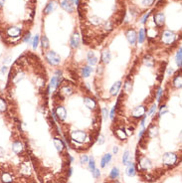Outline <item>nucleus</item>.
<instances>
[{"instance_id": "1", "label": "nucleus", "mask_w": 182, "mask_h": 183, "mask_svg": "<svg viewBox=\"0 0 182 183\" xmlns=\"http://www.w3.org/2000/svg\"><path fill=\"white\" fill-rule=\"evenodd\" d=\"M45 58L47 62L52 66H58L61 63V57L55 51H48L45 54Z\"/></svg>"}, {"instance_id": "2", "label": "nucleus", "mask_w": 182, "mask_h": 183, "mask_svg": "<svg viewBox=\"0 0 182 183\" xmlns=\"http://www.w3.org/2000/svg\"><path fill=\"white\" fill-rule=\"evenodd\" d=\"M178 160V157L173 152H165L162 156V163L165 166H172L175 165Z\"/></svg>"}, {"instance_id": "3", "label": "nucleus", "mask_w": 182, "mask_h": 183, "mask_svg": "<svg viewBox=\"0 0 182 183\" xmlns=\"http://www.w3.org/2000/svg\"><path fill=\"white\" fill-rule=\"evenodd\" d=\"M175 39H176V36H175V34L173 32H171V31L169 30H166L164 31V32L162 33L161 35V40L162 42L164 43L165 45H171L174 43Z\"/></svg>"}, {"instance_id": "4", "label": "nucleus", "mask_w": 182, "mask_h": 183, "mask_svg": "<svg viewBox=\"0 0 182 183\" xmlns=\"http://www.w3.org/2000/svg\"><path fill=\"white\" fill-rule=\"evenodd\" d=\"M54 113H55L56 116H57V120H60V122H64L67 118V111L64 107L62 106H58L56 107V109L54 110Z\"/></svg>"}, {"instance_id": "5", "label": "nucleus", "mask_w": 182, "mask_h": 183, "mask_svg": "<svg viewBox=\"0 0 182 183\" xmlns=\"http://www.w3.org/2000/svg\"><path fill=\"white\" fill-rule=\"evenodd\" d=\"M125 37H126L127 41L130 45H135L137 40V34L135 32L134 29H128V30L125 32Z\"/></svg>"}, {"instance_id": "6", "label": "nucleus", "mask_w": 182, "mask_h": 183, "mask_svg": "<svg viewBox=\"0 0 182 183\" xmlns=\"http://www.w3.org/2000/svg\"><path fill=\"white\" fill-rule=\"evenodd\" d=\"M84 105L86 106V108H88L89 110H97L98 108V104L93 98L91 97H85L83 100Z\"/></svg>"}, {"instance_id": "7", "label": "nucleus", "mask_w": 182, "mask_h": 183, "mask_svg": "<svg viewBox=\"0 0 182 183\" xmlns=\"http://www.w3.org/2000/svg\"><path fill=\"white\" fill-rule=\"evenodd\" d=\"M146 113V109L143 107V106H139V107L134 108L132 111V113H131V114H132L133 118H142V116L145 114Z\"/></svg>"}, {"instance_id": "8", "label": "nucleus", "mask_w": 182, "mask_h": 183, "mask_svg": "<svg viewBox=\"0 0 182 183\" xmlns=\"http://www.w3.org/2000/svg\"><path fill=\"white\" fill-rule=\"evenodd\" d=\"M60 5L65 11L70 12V13L74 12V5L71 2V0H60Z\"/></svg>"}, {"instance_id": "9", "label": "nucleus", "mask_w": 182, "mask_h": 183, "mask_svg": "<svg viewBox=\"0 0 182 183\" xmlns=\"http://www.w3.org/2000/svg\"><path fill=\"white\" fill-rule=\"evenodd\" d=\"M153 20H154V23H155L156 26L160 28V27H162L165 23V15L163 13H156V14H154V16H153Z\"/></svg>"}, {"instance_id": "10", "label": "nucleus", "mask_w": 182, "mask_h": 183, "mask_svg": "<svg viewBox=\"0 0 182 183\" xmlns=\"http://www.w3.org/2000/svg\"><path fill=\"white\" fill-rule=\"evenodd\" d=\"M70 43H71V47L74 48V49H76V48H78L79 46H80V35H79L78 32H75L74 34L71 36Z\"/></svg>"}, {"instance_id": "11", "label": "nucleus", "mask_w": 182, "mask_h": 183, "mask_svg": "<svg viewBox=\"0 0 182 183\" xmlns=\"http://www.w3.org/2000/svg\"><path fill=\"white\" fill-rule=\"evenodd\" d=\"M60 84H61V79H60V77L54 76L53 78L51 79V82H50L49 89H51L52 92H54V91L56 90V89L58 88V87L60 86Z\"/></svg>"}, {"instance_id": "12", "label": "nucleus", "mask_w": 182, "mask_h": 183, "mask_svg": "<svg viewBox=\"0 0 182 183\" xmlns=\"http://www.w3.org/2000/svg\"><path fill=\"white\" fill-rule=\"evenodd\" d=\"M88 62H89L90 66H95L98 64V57L96 56V54L94 53V52L90 51L89 53H88Z\"/></svg>"}, {"instance_id": "13", "label": "nucleus", "mask_w": 182, "mask_h": 183, "mask_svg": "<svg viewBox=\"0 0 182 183\" xmlns=\"http://www.w3.org/2000/svg\"><path fill=\"white\" fill-rule=\"evenodd\" d=\"M120 87H121V82H120V81H118V82H116L114 85H112V88H110V94L112 96H116L118 94V92H120Z\"/></svg>"}, {"instance_id": "14", "label": "nucleus", "mask_w": 182, "mask_h": 183, "mask_svg": "<svg viewBox=\"0 0 182 183\" xmlns=\"http://www.w3.org/2000/svg\"><path fill=\"white\" fill-rule=\"evenodd\" d=\"M54 144H55L56 148H57V150L59 151V152H62L63 150H65V148H66V146H65L64 142L62 141V139L60 138H57V137H55L54 138Z\"/></svg>"}, {"instance_id": "15", "label": "nucleus", "mask_w": 182, "mask_h": 183, "mask_svg": "<svg viewBox=\"0 0 182 183\" xmlns=\"http://www.w3.org/2000/svg\"><path fill=\"white\" fill-rule=\"evenodd\" d=\"M114 134H116V136L118 137V139H120V140H124V139L127 138V134L123 128H118V130H114Z\"/></svg>"}, {"instance_id": "16", "label": "nucleus", "mask_w": 182, "mask_h": 183, "mask_svg": "<svg viewBox=\"0 0 182 183\" xmlns=\"http://www.w3.org/2000/svg\"><path fill=\"white\" fill-rule=\"evenodd\" d=\"M93 73V68L92 66H84L82 68V77L83 78H88L91 76V74Z\"/></svg>"}, {"instance_id": "17", "label": "nucleus", "mask_w": 182, "mask_h": 183, "mask_svg": "<svg viewBox=\"0 0 182 183\" xmlns=\"http://www.w3.org/2000/svg\"><path fill=\"white\" fill-rule=\"evenodd\" d=\"M112 60V55H110V51L106 50L102 53V62L104 64H108Z\"/></svg>"}, {"instance_id": "18", "label": "nucleus", "mask_w": 182, "mask_h": 183, "mask_svg": "<svg viewBox=\"0 0 182 183\" xmlns=\"http://www.w3.org/2000/svg\"><path fill=\"white\" fill-rule=\"evenodd\" d=\"M126 175L129 176V177H132V176L135 175V166H134V163H132L131 161L127 164Z\"/></svg>"}, {"instance_id": "19", "label": "nucleus", "mask_w": 182, "mask_h": 183, "mask_svg": "<svg viewBox=\"0 0 182 183\" xmlns=\"http://www.w3.org/2000/svg\"><path fill=\"white\" fill-rule=\"evenodd\" d=\"M158 134V130L155 126V124H151L149 126V128L147 130V134L149 137H155Z\"/></svg>"}, {"instance_id": "20", "label": "nucleus", "mask_w": 182, "mask_h": 183, "mask_svg": "<svg viewBox=\"0 0 182 183\" xmlns=\"http://www.w3.org/2000/svg\"><path fill=\"white\" fill-rule=\"evenodd\" d=\"M56 5H57V4H56L55 1H50L49 3L47 4V6L45 7V9H44V13L45 14L51 13V12L56 8Z\"/></svg>"}, {"instance_id": "21", "label": "nucleus", "mask_w": 182, "mask_h": 183, "mask_svg": "<svg viewBox=\"0 0 182 183\" xmlns=\"http://www.w3.org/2000/svg\"><path fill=\"white\" fill-rule=\"evenodd\" d=\"M89 21L92 25H94V26H99V25H101L102 23V20L97 15H93L92 17H90Z\"/></svg>"}, {"instance_id": "22", "label": "nucleus", "mask_w": 182, "mask_h": 183, "mask_svg": "<svg viewBox=\"0 0 182 183\" xmlns=\"http://www.w3.org/2000/svg\"><path fill=\"white\" fill-rule=\"evenodd\" d=\"M112 160V154L110 153H108V154H104V156H102V158L101 160V166L102 168L106 167V164L110 163V161Z\"/></svg>"}, {"instance_id": "23", "label": "nucleus", "mask_w": 182, "mask_h": 183, "mask_svg": "<svg viewBox=\"0 0 182 183\" xmlns=\"http://www.w3.org/2000/svg\"><path fill=\"white\" fill-rule=\"evenodd\" d=\"M143 63H144V65L147 66V67L152 68L154 66V60L151 56L147 55V56H145V58L143 59Z\"/></svg>"}, {"instance_id": "24", "label": "nucleus", "mask_w": 182, "mask_h": 183, "mask_svg": "<svg viewBox=\"0 0 182 183\" xmlns=\"http://www.w3.org/2000/svg\"><path fill=\"white\" fill-rule=\"evenodd\" d=\"M175 62H176V65L179 69L181 68V62H182V49L181 47L179 48V50L177 51L176 53V57H175Z\"/></svg>"}, {"instance_id": "25", "label": "nucleus", "mask_w": 182, "mask_h": 183, "mask_svg": "<svg viewBox=\"0 0 182 183\" xmlns=\"http://www.w3.org/2000/svg\"><path fill=\"white\" fill-rule=\"evenodd\" d=\"M181 81H182V78H181V75H176V76L174 77V79H173V85L175 86V88L177 89H180L181 88Z\"/></svg>"}, {"instance_id": "26", "label": "nucleus", "mask_w": 182, "mask_h": 183, "mask_svg": "<svg viewBox=\"0 0 182 183\" xmlns=\"http://www.w3.org/2000/svg\"><path fill=\"white\" fill-rule=\"evenodd\" d=\"M144 40H145V30L143 28H141L139 30V36H137V41H139V44H141V43L144 42Z\"/></svg>"}, {"instance_id": "27", "label": "nucleus", "mask_w": 182, "mask_h": 183, "mask_svg": "<svg viewBox=\"0 0 182 183\" xmlns=\"http://www.w3.org/2000/svg\"><path fill=\"white\" fill-rule=\"evenodd\" d=\"M130 162V155H129V151L128 150H125L124 153L122 155V163L124 165H127V164Z\"/></svg>"}, {"instance_id": "28", "label": "nucleus", "mask_w": 182, "mask_h": 183, "mask_svg": "<svg viewBox=\"0 0 182 183\" xmlns=\"http://www.w3.org/2000/svg\"><path fill=\"white\" fill-rule=\"evenodd\" d=\"M118 176H120V170H118V167H114L110 173V177L112 179H116Z\"/></svg>"}, {"instance_id": "29", "label": "nucleus", "mask_w": 182, "mask_h": 183, "mask_svg": "<svg viewBox=\"0 0 182 183\" xmlns=\"http://www.w3.org/2000/svg\"><path fill=\"white\" fill-rule=\"evenodd\" d=\"M41 45H42V48H43V50H46L48 47H49V40H48L47 36H42V39H41Z\"/></svg>"}, {"instance_id": "30", "label": "nucleus", "mask_w": 182, "mask_h": 183, "mask_svg": "<svg viewBox=\"0 0 182 183\" xmlns=\"http://www.w3.org/2000/svg\"><path fill=\"white\" fill-rule=\"evenodd\" d=\"M89 168L91 169V171H94L96 168V163H95V158H94L93 156H91L89 158Z\"/></svg>"}, {"instance_id": "31", "label": "nucleus", "mask_w": 182, "mask_h": 183, "mask_svg": "<svg viewBox=\"0 0 182 183\" xmlns=\"http://www.w3.org/2000/svg\"><path fill=\"white\" fill-rule=\"evenodd\" d=\"M39 45V35H36V36L34 37V39H33V42H32V47L34 50L37 49V47H38Z\"/></svg>"}, {"instance_id": "32", "label": "nucleus", "mask_w": 182, "mask_h": 183, "mask_svg": "<svg viewBox=\"0 0 182 183\" xmlns=\"http://www.w3.org/2000/svg\"><path fill=\"white\" fill-rule=\"evenodd\" d=\"M108 110L106 108H102V116L104 118V120H108Z\"/></svg>"}, {"instance_id": "33", "label": "nucleus", "mask_w": 182, "mask_h": 183, "mask_svg": "<svg viewBox=\"0 0 182 183\" xmlns=\"http://www.w3.org/2000/svg\"><path fill=\"white\" fill-rule=\"evenodd\" d=\"M30 40H31V34H30V32H28L23 36L22 41L24 43H28V42H30Z\"/></svg>"}, {"instance_id": "34", "label": "nucleus", "mask_w": 182, "mask_h": 183, "mask_svg": "<svg viewBox=\"0 0 182 183\" xmlns=\"http://www.w3.org/2000/svg\"><path fill=\"white\" fill-rule=\"evenodd\" d=\"M156 108H157V105H156L155 103L153 104V105L151 106V108H150V110H149V112L147 113V116H152L154 113H155V111H156Z\"/></svg>"}, {"instance_id": "35", "label": "nucleus", "mask_w": 182, "mask_h": 183, "mask_svg": "<svg viewBox=\"0 0 182 183\" xmlns=\"http://www.w3.org/2000/svg\"><path fill=\"white\" fill-rule=\"evenodd\" d=\"M92 173H93L94 178H96V179L101 176V172H100V169H98V168H95V170H94V171H92Z\"/></svg>"}, {"instance_id": "36", "label": "nucleus", "mask_w": 182, "mask_h": 183, "mask_svg": "<svg viewBox=\"0 0 182 183\" xmlns=\"http://www.w3.org/2000/svg\"><path fill=\"white\" fill-rule=\"evenodd\" d=\"M168 113V110L166 109V107L165 106H162L161 108H160V111H159V114H158V116H161L162 114Z\"/></svg>"}, {"instance_id": "37", "label": "nucleus", "mask_w": 182, "mask_h": 183, "mask_svg": "<svg viewBox=\"0 0 182 183\" xmlns=\"http://www.w3.org/2000/svg\"><path fill=\"white\" fill-rule=\"evenodd\" d=\"M80 161L82 164H86V163H88V161H89V158H88L87 155H81Z\"/></svg>"}, {"instance_id": "38", "label": "nucleus", "mask_w": 182, "mask_h": 183, "mask_svg": "<svg viewBox=\"0 0 182 183\" xmlns=\"http://www.w3.org/2000/svg\"><path fill=\"white\" fill-rule=\"evenodd\" d=\"M150 14H151V12H147V13H146L145 15H144L143 17H142V19H141V23H142V24H145V23H146V20L148 19V17H149Z\"/></svg>"}, {"instance_id": "39", "label": "nucleus", "mask_w": 182, "mask_h": 183, "mask_svg": "<svg viewBox=\"0 0 182 183\" xmlns=\"http://www.w3.org/2000/svg\"><path fill=\"white\" fill-rule=\"evenodd\" d=\"M162 93H163V92H162V89L161 88H159L157 90V92H156V100H157L158 102L160 101V97H161Z\"/></svg>"}, {"instance_id": "40", "label": "nucleus", "mask_w": 182, "mask_h": 183, "mask_svg": "<svg viewBox=\"0 0 182 183\" xmlns=\"http://www.w3.org/2000/svg\"><path fill=\"white\" fill-rule=\"evenodd\" d=\"M104 142V136L102 134H100L99 137H98V144L102 145Z\"/></svg>"}, {"instance_id": "41", "label": "nucleus", "mask_w": 182, "mask_h": 183, "mask_svg": "<svg viewBox=\"0 0 182 183\" xmlns=\"http://www.w3.org/2000/svg\"><path fill=\"white\" fill-rule=\"evenodd\" d=\"M154 2V0H142V4L145 6H150L152 5V3Z\"/></svg>"}, {"instance_id": "42", "label": "nucleus", "mask_w": 182, "mask_h": 183, "mask_svg": "<svg viewBox=\"0 0 182 183\" xmlns=\"http://www.w3.org/2000/svg\"><path fill=\"white\" fill-rule=\"evenodd\" d=\"M116 107H114L112 110V112H110V120H114V116H116Z\"/></svg>"}, {"instance_id": "43", "label": "nucleus", "mask_w": 182, "mask_h": 183, "mask_svg": "<svg viewBox=\"0 0 182 183\" xmlns=\"http://www.w3.org/2000/svg\"><path fill=\"white\" fill-rule=\"evenodd\" d=\"M102 71H104V67H102V66H99V67H98V69H97V73H98V75H102Z\"/></svg>"}, {"instance_id": "44", "label": "nucleus", "mask_w": 182, "mask_h": 183, "mask_svg": "<svg viewBox=\"0 0 182 183\" xmlns=\"http://www.w3.org/2000/svg\"><path fill=\"white\" fill-rule=\"evenodd\" d=\"M112 152H114V153H118V147L114 146V150H112Z\"/></svg>"}, {"instance_id": "45", "label": "nucleus", "mask_w": 182, "mask_h": 183, "mask_svg": "<svg viewBox=\"0 0 182 183\" xmlns=\"http://www.w3.org/2000/svg\"><path fill=\"white\" fill-rule=\"evenodd\" d=\"M7 70H8V68L7 67H3V68H2V73H3V74H4V73H6V72H7Z\"/></svg>"}, {"instance_id": "46", "label": "nucleus", "mask_w": 182, "mask_h": 183, "mask_svg": "<svg viewBox=\"0 0 182 183\" xmlns=\"http://www.w3.org/2000/svg\"><path fill=\"white\" fill-rule=\"evenodd\" d=\"M71 2H72V3H73V4H74V3L78 4V0H71Z\"/></svg>"}, {"instance_id": "47", "label": "nucleus", "mask_w": 182, "mask_h": 183, "mask_svg": "<svg viewBox=\"0 0 182 183\" xmlns=\"http://www.w3.org/2000/svg\"><path fill=\"white\" fill-rule=\"evenodd\" d=\"M172 72H173L172 69H169V70H168V75H171V74H172Z\"/></svg>"}]
</instances>
